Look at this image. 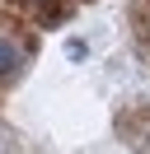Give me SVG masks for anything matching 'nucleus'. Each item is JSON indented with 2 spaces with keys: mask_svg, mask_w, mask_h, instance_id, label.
<instances>
[{
  "mask_svg": "<svg viewBox=\"0 0 150 154\" xmlns=\"http://www.w3.org/2000/svg\"><path fill=\"white\" fill-rule=\"evenodd\" d=\"M14 66H19V47H14L9 38H0V75H9Z\"/></svg>",
  "mask_w": 150,
  "mask_h": 154,
  "instance_id": "f257e3e1",
  "label": "nucleus"
},
{
  "mask_svg": "<svg viewBox=\"0 0 150 154\" xmlns=\"http://www.w3.org/2000/svg\"><path fill=\"white\" fill-rule=\"evenodd\" d=\"M66 56H70V61H84V56H89V47L75 38V42H66Z\"/></svg>",
  "mask_w": 150,
  "mask_h": 154,
  "instance_id": "f03ea898",
  "label": "nucleus"
}]
</instances>
